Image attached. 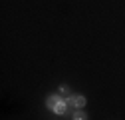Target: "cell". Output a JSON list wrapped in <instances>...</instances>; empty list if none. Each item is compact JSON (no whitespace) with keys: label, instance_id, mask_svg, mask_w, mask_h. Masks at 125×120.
<instances>
[{"label":"cell","instance_id":"cell-2","mask_svg":"<svg viewBox=\"0 0 125 120\" xmlns=\"http://www.w3.org/2000/svg\"><path fill=\"white\" fill-rule=\"evenodd\" d=\"M66 102H68V106H70L72 110H80V108H83V106H85V102H87V100H85V96L72 94V96H70Z\"/></svg>","mask_w":125,"mask_h":120},{"label":"cell","instance_id":"cell-4","mask_svg":"<svg viewBox=\"0 0 125 120\" xmlns=\"http://www.w3.org/2000/svg\"><path fill=\"white\" fill-rule=\"evenodd\" d=\"M72 120H89V116H87V112H85L83 108H80V110H73Z\"/></svg>","mask_w":125,"mask_h":120},{"label":"cell","instance_id":"cell-1","mask_svg":"<svg viewBox=\"0 0 125 120\" xmlns=\"http://www.w3.org/2000/svg\"><path fill=\"white\" fill-rule=\"evenodd\" d=\"M46 106H48L54 114H58V116H66L68 114V102L62 98L60 94H52V96H48L46 98Z\"/></svg>","mask_w":125,"mask_h":120},{"label":"cell","instance_id":"cell-3","mask_svg":"<svg viewBox=\"0 0 125 120\" xmlns=\"http://www.w3.org/2000/svg\"><path fill=\"white\" fill-rule=\"evenodd\" d=\"M58 94H60L62 98H64V100H68V98H70V96H72L73 92H72V88H70L68 84H62V86L58 88Z\"/></svg>","mask_w":125,"mask_h":120}]
</instances>
